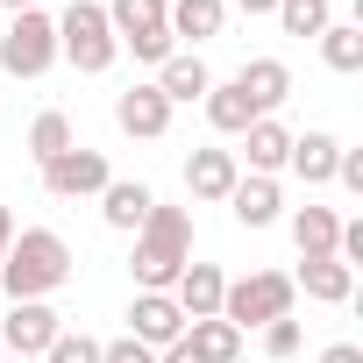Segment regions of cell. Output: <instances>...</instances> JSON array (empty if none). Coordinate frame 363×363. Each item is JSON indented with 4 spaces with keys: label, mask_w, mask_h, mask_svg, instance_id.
<instances>
[{
    "label": "cell",
    "mask_w": 363,
    "mask_h": 363,
    "mask_svg": "<svg viewBox=\"0 0 363 363\" xmlns=\"http://www.w3.org/2000/svg\"><path fill=\"white\" fill-rule=\"evenodd\" d=\"M72 242L57 235V228H15V242H8V257H0V292H8V306L15 299H50V292H65L72 285Z\"/></svg>",
    "instance_id": "6da1fadb"
},
{
    "label": "cell",
    "mask_w": 363,
    "mask_h": 363,
    "mask_svg": "<svg viewBox=\"0 0 363 363\" xmlns=\"http://www.w3.org/2000/svg\"><path fill=\"white\" fill-rule=\"evenodd\" d=\"M186 264H193V214L157 200V207L143 214V228H135V257H128L135 292H171Z\"/></svg>",
    "instance_id": "7a4b0ae2"
},
{
    "label": "cell",
    "mask_w": 363,
    "mask_h": 363,
    "mask_svg": "<svg viewBox=\"0 0 363 363\" xmlns=\"http://www.w3.org/2000/svg\"><path fill=\"white\" fill-rule=\"evenodd\" d=\"M57 57H65L79 79L114 72L121 43H114V29H107V8H100V0H72V8L57 15Z\"/></svg>",
    "instance_id": "3957f363"
},
{
    "label": "cell",
    "mask_w": 363,
    "mask_h": 363,
    "mask_svg": "<svg viewBox=\"0 0 363 363\" xmlns=\"http://www.w3.org/2000/svg\"><path fill=\"white\" fill-rule=\"evenodd\" d=\"M107 8V29L114 43L135 57V65H164L178 43H171V0H100Z\"/></svg>",
    "instance_id": "277c9868"
},
{
    "label": "cell",
    "mask_w": 363,
    "mask_h": 363,
    "mask_svg": "<svg viewBox=\"0 0 363 363\" xmlns=\"http://www.w3.org/2000/svg\"><path fill=\"white\" fill-rule=\"evenodd\" d=\"M292 278L285 271H250V278H228V292H221V320L235 328V335H250V328H264V320H285L292 313Z\"/></svg>",
    "instance_id": "5b68a950"
},
{
    "label": "cell",
    "mask_w": 363,
    "mask_h": 363,
    "mask_svg": "<svg viewBox=\"0 0 363 363\" xmlns=\"http://www.w3.org/2000/svg\"><path fill=\"white\" fill-rule=\"evenodd\" d=\"M57 65V15L29 8V15H8L0 29V72L8 79H43Z\"/></svg>",
    "instance_id": "8992f818"
},
{
    "label": "cell",
    "mask_w": 363,
    "mask_h": 363,
    "mask_svg": "<svg viewBox=\"0 0 363 363\" xmlns=\"http://www.w3.org/2000/svg\"><path fill=\"white\" fill-rule=\"evenodd\" d=\"M107 178H114L107 150L72 143L65 157H50V164H43V193H50V200H100V193H107Z\"/></svg>",
    "instance_id": "52a82bcc"
},
{
    "label": "cell",
    "mask_w": 363,
    "mask_h": 363,
    "mask_svg": "<svg viewBox=\"0 0 363 363\" xmlns=\"http://www.w3.org/2000/svg\"><path fill=\"white\" fill-rule=\"evenodd\" d=\"M57 335H65V313H57L50 299H15V306H8V320H0V349H8L15 363L43 356Z\"/></svg>",
    "instance_id": "ba28073f"
},
{
    "label": "cell",
    "mask_w": 363,
    "mask_h": 363,
    "mask_svg": "<svg viewBox=\"0 0 363 363\" xmlns=\"http://www.w3.org/2000/svg\"><path fill=\"white\" fill-rule=\"evenodd\" d=\"M128 335H135L143 349H171L178 335H186V313H178L171 292H135V299H128Z\"/></svg>",
    "instance_id": "9c48e42d"
},
{
    "label": "cell",
    "mask_w": 363,
    "mask_h": 363,
    "mask_svg": "<svg viewBox=\"0 0 363 363\" xmlns=\"http://www.w3.org/2000/svg\"><path fill=\"white\" fill-rule=\"evenodd\" d=\"M114 128H121V135H135V143H157V135L171 128V100L143 79V86L114 93Z\"/></svg>",
    "instance_id": "30bf717a"
},
{
    "label": "cell",
    "mask_w": 363,
    "mask_h": 363,
    "mask_svg": "<svg viewBox=\"0 0 363 363\" xmlns=\"http://www.w3.org/2000/svg\"><path fill=\"white\" fill-rule=\"evenodd\" d=\"M235 178H242V157L221 150V143H200V150L186 157V193H193V200H228Z\"/></svg>",
    "instance_id": "8fae6325"
},
{
    "label": "cell",
    "mask_w": 363,
    "mask_h": 363,
    "mask_svg": "<svg viewBox=\"0 0 363 363\" xmlns=\"http://www.w3.org/2000/svg\"><path fill=\"white\" fill-rule=\"evenodd\" d=\"M235 86H242V100H250L257 121H264V114H278V107L292 100V65H285V57H250V65L235 72Z\"/></svg>",
    "instance_id": "7c38bea8"
},
{
    "label": "cell",
    "mask_w": 363,
    "mask_h": 363,
    "mask_svg": "<svg viewBox=\"0 0 363 363\" xmlns=\"http://www.w3.org/2000/svg\"><path fill=\"white\" fill-rule=\"evenodd\" d=\"M292 292H306V299H320V306H349V292H356V271H349L342 257H299V271H292Z\"/></svg>",
    "instance_id": "4fadbf2b"
},
{
    "label": "cell",
    "mask_w": 363,
    "mask_h": 363,
    "mask_svg": "<svg viewBox=\"0 0 363 363\" xmlns=\"http://www.w3.org/2000/svg\"><path fill=\"white\" fill-rule=\"evenodd\" d=\"M171 107H186V100H207V86H214V72H207V57L200 50H171L164 65H157V79H150Z\"/></svg>",
    "instance_id": "5bb4252c"
},
{
    "label": "cell",
    "mask_w": 363,
    "mask_h": 363,
    "mask_svg": "<svg viewBox=\"0 0 363 363\" xmlns=\"http://www.w3.org/2000/svg\"><path fill=\"white\" fill-rule=\"evenodd\" d=\"M221 207H228L242 228H271V221L285 214V193H278V178H257V171H242V178H235V193H228Z\"/></svg>",
    "instance_id": "9a60e30c"
},
{
    "label": "cell",
    "mask_w": 363,
    "mask_h": 363,
    "mask_svg": "<svg viewBox=\"0 0 363 363\" xmlns=\"http://www.w3.org/2000/svg\"><path fill=\"white\" fill-rule=\"evenodd\" d=\"M221 292H228L221 264H186V271H178V285H171V299H178V313H186V320H214V313H221Z\"/></svg>",
    "instance_id": "2e32d148"
},
{
    "label": "cell",
    "mask_w": 363,
    "mask_h": 363,
    "mask_svg": "<svg viewBox=\"0 0 363 363\" xmlns=\"http://www.w3.org/2000/svg\"><path fill=\"white\" fill-rule=\"evenodd\" d=\"M150 207H157V193L143 186V178H107V193H100V221H107L114 235H135Z\"/></svg>",
    "instance_id": "e0dca14e"
},
{
    "label": "cell",
    "mask_w": 363,
    "mask_h": 363,
    "mask_svg": "<svg viewBox=\"0 0 363 363\" xmlns=\"http://www.w3.org/2000/svg\"><path fill=\"white\" fill-rule=\"evenodd\" d=\"M335 157H342V135H328V128H306V135H292V150H285V171H292V178H306V186H328V178H335Z\"/></svg>",
    "instance_id": "ac0fdd59"
},
{
    "label": "cell",
    "mask_w": 363,
    "mask_h": 363,
    "mask_svg": "<svg viewBox=\"0 0 363 363\" xmlns=\"http://www.w3.org/2000/svg\"><path fill=\"white\" fill-rule=\"evenodd\" d=\"M285 150H292V128H285L278 114H264V121L242 128V157H250L257 178H278V171H285Z\"/></svg>",
    "instance_id": "d6986e66"
},
{
    "label": "cell",
    "mask_w": 363,
    "mask_h": 363,
    "mask_svg": "<svg viewBox=\"0 0 363 363\" xmlns=\"http://www.w3.org/2000/svg\"><path fill=\"white\" fill-rule=\"evenodd\" d=\"M228 22V0H171V43H214Z\"/></svg>",
    "instance_id": "ffe728a7"
},
{
    "label": "cell",
    "mask_w": 363,
    "mask_h": 363,
    "mask_svg": "<svg viewBox=\"0 0 363 363\" xmlns=\"http://www.w3.org/2000/svg\"><path fill=\"white\" fill-rule=\"evenodd\" d=\"M335 235H342V214L335 207H292V242H299V257H335Z\"/></svg>",
    "instance_id": "44dd1931"
},
{
    "label": "cell",
    "mask_w": 363,
    "mask_h": 363,
    "mask_svg": "<svg viewBox=\"0 0 363 363\" xmlns=\"http://www.w3.org/2000/svg\"><path fill=\"white\" fill-rule=\"evenodd\" d=\"M200 107H207V121H214V135H242V128L257 121V107L242 100V86H235V79H214Z\"/></svg>",
    "instance_id": "7402d4cb"
},
{
    "label": "cell",
    "mask_w": 363,
    "mask_h": 363,
    "mask_svg": "<svg viewBox=\"0 0 363 363\" xmlns=\"http://www.w3.org/2000/svg\"><path fill=\"white\" fill-rule=\"evenodd\" d=\"M313 43H320V65H328V72H342V79L363 72V22H328Z\"/></svg>",
    "instance_id": "603a6c76"
},
{
    "label": "cell",
    "mask_w": 363,
    "mask_h": 363,
    "mask_svg": "<svg viewBox=\"0 0 363 363\" xmlns=\"http://www.w3.org/2000/svg\"><path fill=\"white\" fill-rule=\"evenodd\" d=\"M72 143H79V135H72V114H65V107H43V114L29 121V157H36V164L65 157Z\"/></svg>",
    "instance_id": "cb8c5ba5"
},
{
    "label": "cell",
    "mask_w": 363,
    "mask_h": 363,
    "mask_svg": "<svg viewBox=\"0 0 363 363\" xmlns=\"http://www.w3.org/2000/svg\"><path fill=\"white\" fill-rule=\"evenodd\" d=\"M186 342H193L207 363H235V356H242V335H235L221 313H214V320H186Z\"/></svg>",
    "instance_id": "d4e9b609"
},
{
    "label": "cell",
    "mask_w": 363,
    "mask_h": 363,
    "mask_svg": "<svg viewBox=\"0 0 363 363\" xmlns=\"http://www.w3.org/2000/svg\"><path fill=\"white\" fill-rule=\"evenodd\" d=\"M271 15H278V29H285V36H306V43H313V36L335 22V0H278Z\"/></svg>",
    "instance_id": "484cf974"
},
{
    "label": "cell",
    "mask_w": 363,
    "mask_h": 363,
    "mask_svg": "<svg viewBox=\"0 0 363 363\" xmlns=\"http://www.w3.org/2000/svg\"><path fill=\"white\" fill-rule=\"evenodd\" d=\"M299 342H306V335H299V320H292V313H285V320H264V356H271V363L299 356Z\"/></svg>",
    "instance_id": "4316f807"
},
{
    "label": "cell",
    "mask_w": 363,
    "mask_h": 363,
    "mask_svg": "<svg viewBox=\"0 0 363 363\" xmlns=\"http://www.w3.org/2000/svg\"><path fill=\"white\" fill-rule=\"evenodd\" d=\"M43 363H100V342H93V335H72V328H65V335H57V342L43 349Z\"/></svg>",
    "instance_id": "83f0119b"
},
{
    "label": "cell",
    "mask_w": 363,
    "mask_h": 363,
    "mask_svg": "<svg viewBox=\"0 0 363 363\" xmlns=\"http://www.w3.org/2000/svg\"><path fill=\"white\" fill-rule=\"evenodd\" d=\"M100 363H157V349H143L135 335H121V342H100Z\"/></svg>",
    "instance_id": "f1b7e54d"
},
{
    "label": "cell",
    "mask_w": 363,
    "mask_h": 363,
    "mask_svg": "<svg viewBox=\"0 0 363 363\" xmlns=\"http://www.w3.org/2000/svg\"><path fill=\"white\" fill-rule=\"evenodd\" d=\"M335 186L363 193V150H349V143H342V157H335Z\"/></svg>",
    "instance_id": "f546056e"
},
{
    "label": "cell",
    "mask_w": 363,
    "mask_h": 363,
    "mask_svg": "<svg viewBox=\"0 0 363 363\" xmlns=\"http://www.w3.org/2000/svg\"><path fill=\"white\" fill-rule=\"evenodd\" d=\"M157 363H207V356H200V349H193V342H186V335H178V342H171V349H157Z\"/></svg>",
    "instance_id": "4dcf8cb0"
},
{
    "label": "cell",
    "mask_w": 363,
    "mask_h": 363,
    "mask_svg": "<svg viewBox=\"0 0 363 363\" xmlns=\"http://www.w3.org/2000/svg\"><path fill=\"white\" fill-rule=\"evenodd\" d=\"M320 363H363V349H356V342H328V349H320Z\"/></svg>",
    "instance_id": "1f68e13d"
},
{
    "label": "cell",
    "mask_w": 363,
    "mask_h": 363,
    "mask_svg": "<svg viewBox=\"0 0 363 363\" xmlns=\"http://www.w3.org/2000/svg\"><path fill=\"white\" fill-rule=\"evenodd\" d=\"M8 242H15V214H8V200H0V257H8Z\"/></svg>",
    "instance_id": "d6a6232c"
},
{
    "label": "cell",
    "mask_w": 363,
    "mask_h": 363,
    "mask_svg": "<svg viewBox=\"0 0 363 363\" xmlns=\"http://www.w3.org/2000/svg\"><path fill=\"white\" fill-rule=\"evenodd\" d=\"M228 8H242V15H271L278 0H228Z\"/></svg>",
    "instance_id": "836d02e7"
},
{
    "label": "cell",
    "mask_w": 363,
    "mask_h": 363,
    "mask_svg": "<svg viewBox=\"0 0 363 363\" xmlns=\"http://www.w3.org/2000/svg\"><path fill=\"white\" fill-rule=\"evenodd\" d=\"M0 8H8V15H29V8H43V0H0Z\"/></svg>",
    "instance_id": "e575fe53"
},
{
    "label": "cell",
    "mask_w": 363,
    "mask_h": 363,
    "mask_svg": "<svg viewBox=\"0 0 363 363\" xmlns=\"http://www.w3.org/2000/svg\"><path fill=\"white\" fill-rule=\"evenodd\" d=\"M0 363H15V356H0Z\"/></svg>",
    "instance_id": "d590c367"
},
{
    "label": "cell",
    "mask_w": 363,
    "mask_h": 363,
    "mask_svg": "<svg viewBox=\"0 0 363 363\" xmlns=\"http://www.w3.org/2000/svg\"><path fill=\"white\" fill-rule=\"evenodd\" d=\"M0 356H8V349H0Z\"/></svg>",
    "instance_id": "8d00e7d4"
}]
</instances>
